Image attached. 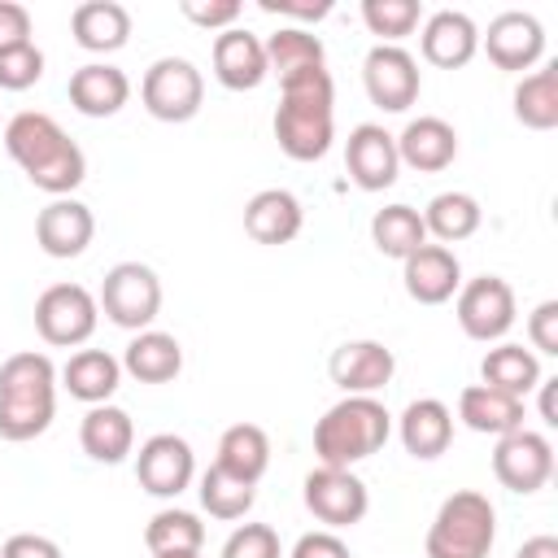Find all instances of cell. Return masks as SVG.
<instances>
[{"label": "cell", "mask_w": 558, "mask_h": 558, "mask_svg": "<svg viewBox=\"0 0 558 558\" xmlns=\"http://www.w3.org/2000/svg\"><path fill=\"white\" fill-rule=\"evenodd\" d=\"M458 418H462L471 432L506 436V432H519L527 414H523V401H519V397H506V392H497V388L471 384V388H462V397H458Z\"/></svg>", "instance_id": "30"}, {"label": "cell", "mask_w": 558, "mask_h": 558, "mask_svg": "<svg viewBox=\"0 0 558 558\" xmlns=\"http://www.w3.org/2000/svg\"><path fill=\"white\" fill-rule=\"evenodd\" d=\"M493 475H497L501 488L527 497V493L549 484V475H554V445L541 432H527V427L506 432V436H497V449H493Z\"/></svg>", "instance_id": "11"}, {"label": "cell", "mask_w": 558, "mask_h": 558, "mask_svg": "<svg viewBox=\"0 0 558 558\" xmlns=\"http://www.w3.org/2000/svg\"><path fill=\"white\" fill-rule=\"evenodd\" d=\"M118 384H122V362L105 349H78L61 366V388L87 405H105L118 392Z\"/></svg>", "instance_id": "25"}, {"label": "cell", "mask_w": 558, "mask_h": 558, "mask_svg": "<svg viewBox=\"0 0 558 558\" xmlns=\"http://www.w3.org/2000/svg\"><path fill=\"white\" fill-rule=\"evenodd\" d=\"M371 240L384 257H397L405 262L414 248L427 244V227H423V214L410 209V205H384L375 218H371Z\"/></svg>", "instance_id": "34"}, {"label": "cell", "mask_w": 558, "mask_h": 558, "mask_svg": "<svg viewBox=\"0 0 558 558\" xmlns=\"http://www.w3.org/2000/svg\"><path fill=\"white\" fill-rule=\"evenodd\" d=\"M362 83L371 105H379L384 113H405L418 100V61L401 48V44H375L362 61Z\"/></svg>", "instance_id": "10"}, {"label": "cell", "mask_w": 558, "mask_h": 558, "mask_svg": "<svg viewBox=\"0 0 558 558\" xmlns=\"http://www.w3.org/2000/svg\"><path fill=\"white\" fill-rule=\"evenodd\" d=\"M57 414V366L48 353H13L0 362V440H35Z\"/></svg>", "instance_id": "3"}, {"label": "cell", "mask_w": 558, "mask_h": 558, "mask_svg": "<svg viewBox=\"0 0 558 558\" xmlns=\"http://www.w3.org/2000/svg\"><path fill=\"white\" fill-rule=\"evenodd\" d=\"M179 9H183L187 22H196V26H205V31H231L235 17L244 13L240 0H209V4H205V0H183Z\"/></svg>", "instance_id": "41"}, {"label": "cell", "mask_w": 558, "mask_h": 558, "mask_svg": "<svg viewBox=\"0 0 558 558\" xmlns=\"http://www.w3.org/2000/svg\"><path fill=\"white\" fill-rule=\"evenodd\" d=\"M131 100V78L109 61H87L70 74V105L83 118H113Z\"/></svg>", "instance_id": "20"}, {"label": "cell", "mask_w": 558, "mask_h": 558, "mask_svg": "<svg viewBox=\"0 0 558 558\" xmlns=\"http://www.w3.org/2000/svg\"><path fill=\"white\" fill-rule=\"evenodd\" d=\"M44 78V52L26 39L13 48H0V87L4 92H26Z\"/></svg>", "instance_id": "39"}, {"label": "cell", "mask_w": 558, "mask_h": 558, "mask_svg": "<svg viewBox=\"0 0 558 558\" xmlns=\"http://www.w3.org/2000/svg\"><path fill=\"white\" fill-rule=\"evenodd\" d=\"M458 327L480 344L501 340L514 327V288L501 275H480V279L462 283L458 288Z\"/></svg>", "instance_id": "12"}, {"label": "cell", "mask_w": 558, "mask_h": 558, "mask_svg": "<svg viewBox=\"0 0 558 558\" xmlns=\"http://www.w3.org/2000/svg\"><path fill=\"white\" fill-rule=\"evenodd\" d=\"M222 558H283V549H279L275 527H266V523H244V527H235V532L227 536Z\"/></svg>", "instance_id": "40"}, {"label": "cell", "mask_w": 558, "mask_h": 558, "mask_svg": "<svg viewBox=\"0 0 558 558\" xmlns=\"http://www.w3.org/2000/svg\"><path fill=\"white\" fill-rule=\"evenodd\" d=\"M301 201L288 187H262L248 205H244V231L257 244H288L301 235Z\"/></svg>", "instance_id": "24"}, {"label": "cell", "mask_w": 558, "mask_h": 558, "mask_svg": "<svg viewBox=\"0 0 558 558\" xmlns=\"http://www.w3.org/2000/svg\"><path fill=\"white\" fill-rule=\"evenodd\" d=\"M266 48L253 31L244 26H231L214 39V78L227 87V92H253L266 83Z\"/></svg>", "instance_id": "18"}, {"label": "cell", "mask_w": 558, "mask_h": 558, "mask_svg": "<svg viewBox=\"0 0 558 558\" xmlns=\"http://www.w3.org/2000/svg\"><path fill=\"white\" fill-rule=\"evenodd\" d=\"M4 148L9 157L22 166V174L48 192V196H70L83 179H87V157L83 148L61 131L57 118L48 113H17L9 126H4Z\"/></svg>", "instance_id": "1"}, {"label": "cell", "mask_w": 558, "mask_h": 558, "mask_svg": "<svg viewBox=\"0 0 558 558\" xmlns=\"http://www.w3.org/2000/svg\"><path fill=\"white\" fill-rule=\"evenodd\" d=\"M122 371L140 384H170L183 371V349L170 331H135V340L122 353Z\"/></svg>", "instance_id": "29"}, {"label": "cell", "mask_w": 558, "mask_h": 558, "mask_svg": "<svg viewBox=\"0 0 558 558\" xmlns=\"http://www.w3.org/2000/svg\"><path fill=\"white\" fill-rule=\"evenodd\" d=\"M266 70L279 74V87L301 78V74H314V70H327V52H323V39L301 31V26H279L266 44Z\"/></svg>", "instance_id": "28"}, {"label": "cell", "mask_w": 558, "mask_h": 558, "mask_svg": "<svg viewBox=\"0 0 558 558\" xmlns=\"http://www.w3.org/2000/svg\"><path fill=\"white\" fill-rule=\"evenodd\" d=\"M392 432V414L375 397H344L314 423V453L318 466H353L384 449Z\"/></svg>", "instance_id": "4"}, {"label": "cell", "mask_w": 558, "mask_h": 558, "mask_svg": "<svg viewBox=\"0 0 558 558\" xmlns=\"http://www.w3.org/2000/svg\"><path fill=\"white\" fill-rule=\"evenodd\" d=\"M480 375H484V388H497V392L523 401V397L541 384V362H536V353L523 349V344H497V349L484 353Z\"/></svg>", "instance_id": "31"}, {"label": "cell", "mask_w": 558, "mask_h": 558, "mask_svg": "<svg viewBox=\"0 0 558 558\" xmlns=\"http://www.w3.org/2000/svg\"><path fill=\"white\" fill-rule=\"evenodd\" d=\"M253 501H257V484H248V480L222 471L218 462L201 475V506H205L214 519H244V514L253 510Z\"/></svg>", "instance_id": "37"}, {"label": "cell", "mask_w": 558, "mask_h": 558, "mask_svg": "<svg viewBox=\"0 0 558 558\" xmlns=\"http://www.w3.org/2000/svg\"><path fill=\"white\" fill-rule=\"evenodd\" d=\"M336 131V87L327 70L301 74L279 87L275 109V140L292 161H318L331 148Z\"/></svg>", "instance_id": "2"}, {"label": "cell", "mask_w": 558, "mask_h": 558, "mask_svg": "<svg viewBox=\"0 0 558 558\" xmlns=\"http://www.w3.org/2000/svg\"><path fill=\"white\" fill-rule=\"evenodd\" d=\"M31 39V13L17 0H0V48L26 44Z\"/></svg>", "instance_id": "45"}, {"label": "cell", "mask_w": 558, "mask_h": 558, "mask_svg": "<svg viewBox=\"0 0 558 558\" xmlns=\"http://www.w3.org/2000/svg\"><path fill=\"white\" fill-rule=\"evenodd\" d=\"M536 388H541V418L558 427V379H541Z\"/></svg>", "instance_id": "47"}, {"label": "cell", "mask_w": 558, "mask_h": 558, "mask_svg": "<svg viewBox=\"0 0 558 558\" xmlns=\"http://www.w3.org/2000/svg\"><path fill=\"white\" fill-rule=\"evenodd\" d=\"M392 371L397 357L379 340H344L327 362V375L344 397H375L392 379Z\"/></svg>", "instance_id": "15"}, {"label": "cell", "mask_w": 558, "mask_h": 558, "mask_svg": "<svg viewBox=\"0 0 558 558\" xmlns=\"http://www.w3.org/2000/svg\"><path fill=\"white\" fill-rule=\"evenodd\" d=\"M96 318H100V305L83 283H52L35 301V331L57 349H74L92 340Z\"/></svg>", "instance_id": "8"}, {"label": "cell", "mask_w": 558, "mask_h": 558, "mask_svg": "<svg viewBox=\"0 0 558 558\" xmlns=\"http://www.w3.org/2000/svg\"><path fill=\"white\" fill-rule=\"evenodd\" d=\"M418 17H423V4L418 0H362V22L384 44H397V39L414 35Z\"/></svg>", "instance_id": "38"}, {"label": "cell", "mask_w": 558, "mask_h": 558, "mask_svg": "<svg viewBox=\"0 0 558 558\" xmlns=\"http://www.w3.org/2000/svg\"><path fill=\"white\" fill-rule=\"evenodd\" d=\"M0 558H61V545L48 536H35V532H17L4 541Z\"/></svg>", "instance_id": "44"}, {"label": "cell", "mask_w": 558, "mask_h": 558, "mask_svg": "<svg viewBox=\"0 0 558 558\" xmlns=\"http://www.w3.org/2000/svg\"><path fill=\"white\" fill-rule=\"evenodd\" d=\"M196 475V458H192V445L174 432H157L140 445L135 453V480L144 493L153 497H179Z\"/></svg>", "instance_id": "13"}, {"label": "cell", "mask_w": 558, "mask_h": 558, "mask_svg": "<svg viewBox=\"0 0 558 558\" xmlns=\"http://www.w3.org/2000/svg\"><path fill=\"white\" fill-rule=\"evenodd\" d=\"M96 305L105 310V318L113 327H122V331H148V323L161 310V279L144 262H118L105 275Z\"/></svg>", "instance_id": "6"}, {"label": "cell", "mask_w": 558, "mask_h": 558, "mask_svg": "<svg viewBox=\"0 0 558 558\" xmlns=\"http://www.w3.org/2000/svg\"><path fill=\"white\" fill-rule=\"evenodd\" d=\"M488 61L497 70H532L541 57H545V31L532 13L523 9H506L488 22V31L480 35Z\"/></svg>", "instance_id": "16"}, {"label": "cell", "mask_w": 558, "mask_h": 558, "mask_svg": "<svg viewBox=\"0 0 558 558\" xmlns=\"http://www.w3.org/2000/svg\"><path fill=\"white\" fill-rule=\"evenodd\" d=\"M480 218H484V209H480V201L466 196V192H440V196H432L427 209H423L427 235H436V240H445V244H458V240L475 235V231H480Z\"/></svg>", "instance_id": "35"}, {"label": "cell", "mask_w": 558, "mask_h": 558, "mask_svg": "<svg viewBox=\"0 0 558 558\" xmlns=\"http://www.w3.org/2000/svg\"><path fill=\"white\" fill-rule=\"evenodd\" d=\"M96 235V218L74 196H52L35 218V240L48 257H78Z\"/></svg>", "instance_id": "17"}, {"label": "cell", "mask_w": 558, "mask_h": 558, "mask_svg": "<svg viewBox=\"0 0 558 558\" xmlns=\"http://www.w3.org/2000/svg\"><path fill=\"white\" fill-rule=\"evenodd\" d=\"M144 545H148V554H201V545H205V523H201L192 510L166 506V510H157V514L148 519Z\"/></svg>", "instance_id": "36"}, {"label": "cell", "mask_w": 558, "mask_h": 558, "mask_svg": "<svg viewBox=\"0 0 558 558\" xmlns=\"http://www.w3.org/2000/svg\"><path fill=\"white\" fill-rule=\"evenodd\" d=\"M397 157L410 166V170H423V174H436L445 166H453L458 157V131L445 122V118H414L405 122V131L397 135Z\"/></svg>", "instance_id": "23"}, {"label": "cell", "mask_w": 558, "mask_h": 558, "mask_svg": "<svg viewBox=\"0 0 558 558\" xmlns=\"http://www.w3.org/2000/svg\"><path fill=\"white\" fill-rule=\"evenodd\" d=\"M78 445H83V453L87 458H96V462H122L126 453H131V445H135V423H131V414L122 410V405H92L87 414H83V423H78Z\"/></svg>", "instance_id": "26"}, {"label": "cell", "mask_w": 558, "mask_h": 558, "mask_svg": "<svg viewBox=\"0 0 558 558\" xmlns=\"http://www.w3.org/2000/svg\"><path fill=\"white\" fill-rule=\"evenodd\" d=\"M497 541V510L484 493L462 488L440 501L427 527V558H488Z\"/></svg>", "instance_id": "5"}, {"label": "cell", "mask_w": 558, "mask_h": 558, "mask_svg": "<svg viewBox=\"0 0 558 558\" xmlns=\"http://www.w3.org/2000/svg\"><path fill=\"white\" fill-rule=\"evenodd\" d=\"M514 118L527 131H554L558 126V65H541L519 78L514 87Z\"/></svg>", "instance_id": "33"}, {"label": "cell", "mask_w": 558, "mask_h": 558, "mask_svg": "<svg viewBox=\"0 0 558 558\" xmlns=\"http://www.w3.org/2000/svg\"><path fill=\"white\" fill-rule=\"evenodd\" d=\"M292 558H353V554L336 532H305L292 545Z\"/></svg>", "instance_id": "43"}, {"label": "cell", "mask_w": 558, "mask_h": 558, "mask_svg": "<svg viewBox=\"0 0 558 558\" xmlns=\"http://www.w3.org/2000/svg\"><path fill=\"white\" fill-rule=\"evenodd\" d=\"M401 266H405V270H401L405 292H410L418 305H440V301H449V296L462 288V266H458V257H453L445 244H423V248H414Z\"/></svg>", "instance_id": "19"}, {"label": "cell", "mask_w": 558, "mask_h": 558, "mask_svg": "<svg viewBox=\"0 0 558 558\" xmlns=\"http://www.w3.org/2000/svg\"><path fill=\"white\" fill-rule=\"evenodd\" d=\"M514 558H558V541L554 536H532V541L519 545Z\"/></svg>", "instance_id": "48"}, {"label": "cell", "mask_w": 558, "mask_h": 558, "mask_svg": "<svg viewBox=\"0 0 558 558\" xmlns=\"http://www.w3.org/2000/svg\"><path fill=\"white\" fill-rule=\"evenodd\" d=\"M140 100L157 122H187V118L201 113L205 78L187 57H161L144 70Z\"/></svg>", "instance_id": "7"}, {"label": "cell", "mask_w": 558, "mask_h": 558, "mask_svg": "<svg viewBox=\"0 0 558 558\" xmlns=\"http://www.w3.org/2000/svg\"><path fill=\"white\" fill-rule=\"evenodd\" d=\"M344 170L362 192H384L397 183L401 157H397V135H388L379 122H362L349 131L344 144Z\"/></svg>", "instance_id": "14"}, {"label": "cell", "mask_w": 558, "mask_h": 558, "mask_svg": "<svg viewBox=\"0 0 558 558\" xmlns=\"http://www.w3.org/2000/svg\"><path fill=\"white\" fill-rule=\"evenodd\" d=\"M218 466L231 471V475H240V480H248V484H257L266 475V466H270V440H266V432L257 423L227 427L222 440H218Z\"/></svg>", "instance_id": "32"}, {"label": "cell", "mask_w": 558, "mask_h": 558, "mask_svg": "<svg viewBox=\"0 0 558 558\" xmlns=\"http://www.w3.org/2000/svg\"><path fill=\"white\" fill-rule=\"evenodd\" d=\"M266 13H288V17H301V22H318L331 13V0H257Z\"/></svg>", "instance_id": "46"}, {"label": "cell", "mask_w": 558, "mask_h": 558, "mask_svg": "<svg viewBox=\"0 0 558 558\" xmlns=\"http://www.w3.org/2000/svg\"><path fill=\"white\" fill-rule=\"evenodd\" d=\"M301 488H305V493H301V497H305V510H310L318 523H327V527H353V523L366 519L371 493H366V484H362L353 471H344V466H314Z\"/></svg>", "instance_id": "9"}, {"label": "cell", "mask_w": 558, "mask_h": 558, "mask_svg": "<svg viewBox=\"0 0 558 558\" xmlns=\"http://www.w3.org/2000/svg\"><path fill=\"white\" fill-rule=\"evenodd\" d=\"M153 558H201V554H153Z\"/></svg>", "instance_id": "49"}, {"label": "cell", "mask_w": 558, "mask_h": 558, "mask_svg": "<svg viewBox=\"0 0 558 558\" xmlns=\"http://www.w3.org/2000/svg\"><path fill=\"white\" fill-rule=\"evenodd\" d=\"M527 340H532V349L558 357V301H541L527 314Z\"/></svg>", "instance_id": "42"}, {"label": "cell", "mask_w": 558, "mask_h": 558, "mask_svg": "<svg viewBox=\"0 0 558 558\" xmlns=\"http://www.w3.org/2000/svg\"><path fill=\"white\" fill-rule=\"evenodd\" d=\"M480 48V31L466 13L458 9H440L423 22V61H432L436 70H462Z\"/></svg>", "instance_id": "21"}, {"label": "cell", "mask_w": 558, "mask_h": 558, "mask_svg": "<svg viewBox=\"0 0 558 558\" xmlns=\"http://www.w3.org/2000/svg\"><path fill=\"white\" fill-rule=\"evenodd\" d=\"M70 31L87 52H118L131 39V13L118 0H83L70 17Z\"/></svg>", "instance_id": "27"}, {"label": "cell", "mask_w": 558, "mask_h": 558, "mask_svg": "<svg viewBox=\"0 0 558 558\" xmlns=\"http://www.w3.org/2000/svg\"><path fill=\"white\" fill-rule=\"evenodd\" d=\"M397 432H401V445H405L410 458L432 462V458H440V453L449 449V440H453V414H449L445 401L418 397V401H410V405L401 410Z\"/></svg>", "instance_id": "22"}]
</instances>
